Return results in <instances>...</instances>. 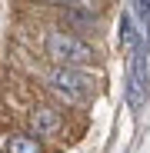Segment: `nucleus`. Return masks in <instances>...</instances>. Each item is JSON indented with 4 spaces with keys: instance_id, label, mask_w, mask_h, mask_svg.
Instances as JSON below:
<instances>
[{
    "instance_id": "obj_4",
    "label": "nucleus",
    "mask_w": 150,
    "mask_h": 153,
    "mask_svg": "<svg viewBox=\"0 0 150 153\" xmlns=\"http://www.w3.org/2000/svg\"><path fill=\"white\" fill-rule=\"evenodd\" d=\"M143 93H147V63H143V50H137L134 70H130V76H127V100H130L134 110L143 103Z\"/></svg>"
},
{
    "instance_id": "obj_8",
    "label": "nucleus",
    "mask_w": 150,
    "mask_h": 153,
    "mask_svg": "<svg viewBox=\"0 0 150 153\" xmlns=\"http://www.w3.org/2000/svg\"><path fill=\"white\" fill-rule=\"evenodd\" d=\"M50 4H67V7H73L77 0H50Z\"/></svg>"
},
{
    "instance_id": "obj_9",
    "label": "nucleus",
    "mask_w": 150,
    "mask_h": 153,
    "mask_svg": "<svg viewBox=\"0 0 150 153\" xmlns=\"http://www.w3.org/2000/svg\"><path fill=\"white\" fill-rule=\"evenodd\" d=\"M0 153H7V150H4V146H0Z\"/></svg>"
},
{
    "instance_id": "obj_6",
    "label": "nucleus",
    "mask_w": 150,
    "mask_h": 153,
    "mask_svg": "<svg viewBox=\"0 0 150 153\" xmlns=\"http://www.w3.org/2000/svg\"><path fill=\"white\" fill-rule=\"evenodd\" d=\"M120 40H123V47H134V27H130V17L120 20Z\"/></svg>"
},
{
    "instance_id": "obj_1",
    "label": "nucleus",
    "mask_w": 150,
    "mask_h": 153,
    "mask_svg": "<svg viewBox=\"0 0 150 153\" xmlns=\"http://www.w3.org/2000/svg\"><path fill=\"white\" fill-rule=\"evenodd\" d=\"M47 57L60 63V67H90L97 60V50L80 40L77 33H67V30H50L47 33Z\"/></svg>"
},
{
    "instance_id": "obj_2",
    "label": "nucleus",
    "mask_w": 150,
    "mask_h": 153,
    "mask_svg": "<svg viewBox=\"0 0 150 153\" xmlns=\"http://www.w3.org/2000/svg\"><path fill=\"white\" fill-rule=\"evenodd\" d=\"M50 90H54L57 97H63L67 103H80V100H87L93 93V76L84 73V67H54L47 76Z\"/></svg>"
},
{
    "instance_id": "obj_3",
    "label": "nucleus",
    "mask_w": 150,
    "mask_h": 153,
    "mask_svg": "<svg viewBox=\"0 0 150 153\" xmlns=\"http://www.w3.org/2000/svg\"><path fill=\"white\" fill-rule=\"evenodd\" d=\"M27 126L34 137H54L60 126H63V117L57 107H34L30 117H27Z\"/></svg>"
},
{
    "instance_id": "obj_5",
    "label": "nucleus",
    "mask_w": 150,
    "mask_h": 153,
    "mask_svg": "<svg viewBox=\"0 0 150 153\" xmlns=\"http://www.w3.org/2000/svg\"><path fill=\"white\" fill-rule=\"evenodd\" d=\"M4 150L7 153H43V146H40V140L34 133H7Z\"/></svg>"
},
{
    "instance_id": "obj_7",
    "label": "nucleus",
    "mask_w": 150,
    "mask_h": 153,
    "mask_svg": "<svg viewBox=\"0 0 150 153\" xmlns=\"http://www.w3.org/2000/svg\"><path fill=\"white\" fill-rule=\"evenodd\" d=\"M137 10H140V20L147 23V17H150V0H137Z\"/></svg>"
}]
</instances>
